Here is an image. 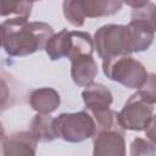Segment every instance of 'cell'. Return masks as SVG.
<instances>
[{"label": "cell", "mask_w": 156, "mask_h": 156, "mask_svg": "<svg viewBox=\"0 0 156 156\" xmlns=\"http://www.w3.org/2000/svg\"><path fill=\"white\" fill-rule=\"evenodd\" d=\"M144 132H145L146 139H149L150 143L156 149V115H152V117H151L150 122L147 123V126H146Z\"/></svg>", "instance_id": "obj_19"}, {"label": "cell", "mask_w": 156, "mask_h": 156, "mask_svg": "<svg viewBox=\"0 0 156 156\" xmlns=\"http://www.w3.org/2000/svg\"><path fill=\"white\" fill-rule=\"evenodd\" d=\"M93 155L124 156L126 141L122 128L119 126H115L110 129L96 132L93 139Z\"/></svg>", "instance_id": "obj_7"}, {"label": "cell", "mask_w": 156, "mask_h": 156, "mask_svg": "<svg viewBox=\"0 0 156 156\" xmlns=\"http://www.w3.org/2000/svg\"><path fill=\"white\" fill-rule=\"evenodd\" d=\"M122 0H82L85 17L100 18L112 16L122 9Z\"/></svg>", "instance_id": "obj_12"}, {"label": "cell", "mask_w": 156, "mask_h": 156, "mask_svg": "<svg viewBox=\"0 0 156 156\" xmlns=\"http://www.w3.org/2000/svg\"><path fill=\"white\" fill-rule=\"evenodd\" d=\"M44 50L51 61L69 57L72 51V30L63 28L58 33H54L48 40Z\"/></svg>", "instance_id": "obj_11"}, {"label": "cell", "mask_w": 156, "mask_h": 156, "mask_svg": "<svg viewBox=\"0 0 156 156\" xmlns=\"http://www.w3.org/2000/svg\"><path fill=\"white\" fill-rule=\"evenodd\" d=\"M136 91L147 102L156 104V73H149L146 82Z\"/></svg>", "instance_id": "obj_17"}, {"label": "cell", "mask_w": 156, "mask_h": 156, "mask_svg": "<svg viewBox=\"0 0 156 156\" xmlns=\"http://www.w3.org/2000/svg\"><path fill=\"white\" fill-rule=\"evenodd\" d=\"M95 50L100 58L130 55L134 52L133 38L128 24H105L94 34Z\"/></svg>", "instance_id": "obj_2"}, {"label": "cell", "mask_w": 156, "mask_h": 156, "mask_svg": "<svg viewBox=\"0 0 156 156\" xmlns=\"http://www.w3.org/2000/svg\"><path fill=\"white\" fill-rule=\"evenodd\" d=\"M130 20L144 22L156 30V4L149 2L140 9H133Z\"/></svg>", "instance_id": "obj_16"}, {"label": "cell", "mask_w": 156, "mask_h": 156, "mask_svg": "<svg viewBox=\"0 0 156 156\" xmlns=\"http://www.w3.org/2000/svg\"><path fill=\"white\" fill-rule=\"evenodd\" d=\"M62 12L65 18L74 27H82L85 22V15L82 6V0H63Z\"/></svg>", "instance_id": "obj_15"}, {"label": "cell", "mask_w": 156, "mask_h": 156, "mask_svg": "<svg viewBox=\"0 0 156 156\" xmlns=\"http://www.w3.org/2000/svg\"><path fill=\"white\" fill-rule=\"evenodd\" d=\"M32 0H1V16L29 18L32 13Z\"/></svg>", "instance_id": "obj_14"}, {"label": "cell", "mask_w": 156, "mask_h": 156, "mask_svg": "<svg viewBox=\"0 0 156 156\" xmlns=\"http://www.w3.org/2000/svg\"><path fill=\"white\" fill-rule=\"evenodd\" d=\"M28 102L30 107L38 113H52L61 104V96L54 88L44 87L30 91Z\"/></svg>", "instance_id": "obj_10"}, {"label": "cell", "mask_w": 156, "mask_h": 156, "mask_svg": "<svg viewBox=\"0 0 156 156\" xmlns=\"http://www.w3.org/2000/svg\"><path fill=\"white\" fill-rule=\"evenodd\" d=\"M56 136L68 143L84 141L96 133V122L88 110L61 113L54 121Z\"/></svg>", "instance_id": "obj_5"}, {"label": "cell", "mask_w": 156, "mask_h": 156, "mask_svg": "<svg viewBox=\"0 0 156 156\" xmlns=\"http://www.w3.org/2000/svg\"><path fill=\"white\" fill-rule=\"evenodd\" d=\"M32 1H33V2H34V1H40V0H32Z\"/></svg>", "instance_id": "obj_21"}, {"label": "cell", "mask_w": 156, "mask_h": 156, "mask_svg": "<svg viewBox=\"0 0 156 156\" xmlns=\"http://www.w3.org/2000/svg\"><path fill=\"white\" fill-rule=\"evenodd\" d=\"M71 77L78 87H87L94 82L98 74V65L93 54L79 52L71 58Z\"/></svg>", "instance_id": "obj_9"}, {"label": "cell", "mask_w": 156, "mask_h": 156, "mask_svg": "<svg viewBox=\"0 0 156 156\" xmlns=\"http://www.w3.org/2000/svg\"><path fill=\"white\" fill-rule=\"evenodd\" d=\"M154 113V104L143 99L139 93H134L117 113L118 126L123 130L141 132L145 130Z\"/></svg>", "instance_id": "obj_6"}, {"label": "cell", "mask_w": 156, "mask_h": 156, "mask_svg": "<svg viewBox=\"0 0 156 156\" xmlns=\"http://www.w3.org/2000/svg\"><path fill=\"white\" fill-rule=\"evenodd\" d=\"M123 4L130 6L132 9H140L150 2V0H122Z\"/></svg>", "instance_id": "obj_20"}, {"label": "cell", "mask_w": 156, "mask_h": 156, "mask_svg": "<svg viewBox=\"0 0 156 156\" xmlns=\"http://www.w3.org/2000/svg\"><path fill=\"white\" fill-rule=\"evenodd\" d=\"M38 139L32 134L30 130L16 132L11 135L2 136L1 146L2 155L13 156V155H35Z\"/></svg>", "instance_id": "obj_8"}, {"label": "cell", "mask_w": 156, "mask_h": 156, "mask_svg": "<svg viewBox=\"0 0 156 156\" xmlns=\"http://www.w3.org/2000/svg\"><path fill=\"white\" fill-rule=\"evenodd\" d=\"M82 99L85 108L91 113L96 122V132L118 126L117 112L110 108L113 101L112 93L104 84L93 82L91 84L84 87Z\"/></svg>", "instance_id": "obj_3"}, {"label": "cell", "mask_w": 156, "mask_h": 156, "mask_svg": "<svg viewBox=\"0 0 156 156\" xmlns=\"http://www.w3.org/2000/svg\"><path fill=\"white\" fill-rule=\"evenodd\" d=\"M156 149L155 146L150 143L149 139H143V138H135L132 144H130V151L129 154L132 156H138V155H155Z\"/></svg>", "instance_id": "obj_18"}, {"label": "cell", "mask_w": 156, "mask_h": 156, "mask_svg": "<svg viewBox=\"0 0 156 156\" xmlns=\"http://www.w3.org/2000/svg\"><path fill=\"white\" fill-rule=\"evenodd\" d=\"M102 72L108 79L136 90L143 87L149 76L145 66L130 55L102 60Z\"/></svg>", "instance_id": "obj_4"}, {"label": "cell", "mask_w": 156, "mask_h": 156, "mask_svg": "<svg viewBox=\"0 0 156 156\" xmlns=\"http://www.w3.org/2000/svg\"><path fill=\"white\" fill-rule=\"evenodd\" d=\"M54 121L55 118L48 113H37L32 118L29 130L39 143H50L57 138L54 128Z\"/></svg>", "instance_id": "obj_13"}, {"label": "cell", "mask_w": 156, "mask_h": 156, "mask_svg": "<svg viewBox=\"0 0 156 156\" xmlns=\"http://www.w3.org/2000/svg\"><path fill=\"white\" fill-rule=\"evenodd\" d=\"M54 28L45 22H28L24 17H11L1 23V44L5 52L23 57L45 49Z\"/></svg>", "instance_id": "obj_1"}]
</instances>
